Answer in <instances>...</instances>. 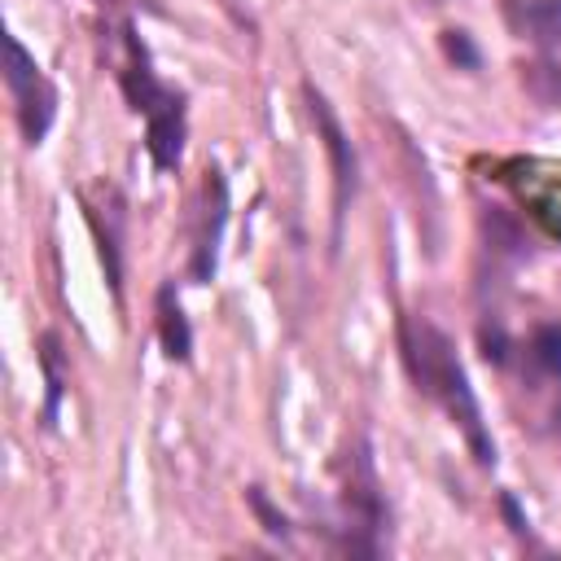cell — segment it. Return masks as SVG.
<instances>
[{
  "label": "cell",
  "instance_id": "cell-1",
  "mask_svg": "<svg viewBox=\"0 0 561 561\" xmlns=\"http://www.w3.org/2000/svg\"><path fill=\"white\" fill-rule=\"evenodd\" d=\"M399 355H403V368L412 377V386L434 399L465 434L473 460L482 469L495 465V443H491V430L482 421V408H478V394L465 377V364L451 346V337L430 324V320H412V316H399Z\"/></svg>",
  "mask_w": 561,
  "mask_h": 561
},
{
  "label": "cell",
  "instance_id": "cell-2",
  "mask_svg": "<svg viewBox=\"0 0 561 561\" xmlns=\"http://www.w3.org/2000/svg\"><path fill=\"white\" fill-rule=\"evenodd\" d=\"M4 83L13 92L22 140L39 145L48 136V127H53V114H57V88L44 79V70L35 66V57L22 48L18 35H4Z\"/></svg>",
  "mask_w": 561,
  "mask_h": 561
},
{
  "label": "cell",
  "instance_id": "cell-3",
  "mask_svg": "<svg viewBox=\"0 0 561 561\" xmlns=\"http://www.w3.org/2000/svg\"><path fill=\"white\" fill-rule=\"evenodd\" d=\"M302 96H307V114H311V123H316V136H320V145H324V153H329V171H333V245H337V241H342L346 206H351V197H355V188H359V158H355L351 136L342 131V123H337L329 96H324L316 83H302Z\"/></svg>",
  "mask_w": 561,
  "mask_h": 561
},
{
  "label": "cell",
  "instance_id": "cell-4",
  "mask_svg": "<svg viewBox=\"0 0 561 561\" xmlns=\"http://www.w3.org/2000/svg\"><path fill=\"white\" fill-rule=\"evenodd\" d=\"M224 224H228V184L219 171H206V188H202V215H197V237H193V280L206 285L219 272V241H224Z\"/></svg>",
  "mask_w": 561,
  "mask_h": 561
},
{
  "label": "cell",
  "instance_id": "cell-5",
  "mask_svg": "<svg viewBox=\"0 0 561 561\" xmlns=\"http://www.w3.org/2000/svg\"><path fill=\"white\" fill-rule=\"evenodd\" d=\"M145 149L158 171H171L180 162V153H184V96L180 92L167 88L145 110Z\"/></svg>",
  "mask_w": 561,
  "mask_h": 561
},
{
  "label": "cell",
  "instance_id": "cell-6",
  "mask_svg": "<svg viewBox=\"0 0 561 561\" xmlns=\"http://www.w3.org/2000/svg\"><path fill=\"white\" fill-rule=\"evenodd\" d=\"M504 22L517 39H530L535 48L561 44V0H504Z\"/></svg>",
  "mask_w": 561,
  "mask_h": 561
},
{
  "label": "cell",
  "instance_id": "cell-7",
  "mask_svg": "<svg viewBox=\"0 0 561 561\" xmlns=\"http://www.w3.org/2000/svg\"><path fill=\"white\" fill-rule=\"evenodd\" d=\"M158 342H162L167 359H175V364H184L193 355V329L184 320V307H180L171 280L158 289Z\"/></svg>",
  "mask_w": 561,
  "mask_h": 561
},
{
  "label": "cell",
  "instance_id": "cell-8",
  "mask_svg": "<svg viewBox=\"0 0 561 561\" xmlns=\"http://www.w3.org/2000/svg\"><path fill=\"white\" fill-rule=\"evenodd\" d=\"M530 359L539 373L561 381V324H539L530 333Z\"/></svg>",
  "mask_w": 561,
  "mask_h": 561
},
{
  "label": "cell",
  "instance_id": "cell-9",
  "mask_svg": "<svg viewBox=\"0 0 561 561\" xmlns=\"http://www.w3.org/2000/svg\"><path fill=\"white\" fill-rule=\"evenodd\" d=\"M522 83L530 88V96H535L539 105H561V66H548V61L526 66Z\"/></svg>",
  "mask_w": 561,
  "mask_h": 561
},
{
  "label": "cell",
  "instance_id": "cell-10",
  "mask_svg": "<svg viewBox=\"0 0 561 561\" xmlns=\"http://www.w3.org/2000/svg\"><path fill=\"white\" fill-rule=\"evenodd\" d=\"M438 44H443V53H447V61L456 66V70H478L482 66V53H478V44L469 39V31H443L438 35Z\"/></svg>",
  "mask_w": 561,
  "mask_h": 561
},
{
  "label": "cell",
  "instance_id": "cell-11",
  "mask_svg": "<svg viewBox=\"0 0 561 561\" xmlns=\"http://www.w3.org/2000/svg\"><path fill=\"white\" fill-rule=\"evenodd\" d=\"M44 351H39V359H44V381H48V403H44V421H53L57 416V403H61V359H57V337L48 333L44 342H39Z\"/></svg>",
  "mask_w": 561,
  "mask_h": 561
},
{
  "label": "cell",
  "instance_id": "cell-12",
  "mask_svg": "<svg viewBox=\"0 0 561 561\" xmlns=\"http://www.w3.org/2000/svg\"><path fill=\"white\" fill-rule=\"evenodd\" d=\"M245 500H250V508L259 513V522H263V530H267V535L289 539V517H285L280 508H272V500H267L259 486H250V491H245Z\"/></svg>",
  "mask_w": 561,
  "mask_h": 561
},
{
  "label": "cell",
  "instance_id": "cell-13",
  "mask_svg": "<svg viewBox=\"0 0 561 561\" xmlns=\"http://www.w3.org/2000/svg\"><path fill=\"white\" fill-rule=\"evenodd\" d=\"M478 337H482V355H486L491 364H504V359H508V351H504L508 342H504V329H500V324H491V329L482 324V333H478Z\"/></svg>",
  "mask_w": 561,
  "mask_h": 561
},
{
  "label": "cell",
  "instance_id": "cell-14",
  "mask_svg": "<svg viewBox=\"0 0 561 561\" xmlns=\"http://www.w3.org/2000/svg\"><path fill=\"white\" fill-rule=\"evenodd\" d=\"M500 504H504V513H508V522H513V530H517V535H526V522H522V513H517V504H513V495H504Z\"/></svg>",
  "mask_w": 561,
  "mask_h": 561
}]
</instances>
